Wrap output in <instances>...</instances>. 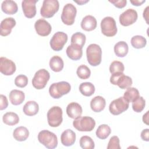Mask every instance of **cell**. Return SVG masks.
<instances>
[{
    "label": "cell",
    "instance_id": "18",
    "mask_svg": "<svg viewBox=\"0 0 149 149\" xmlns=\"http://www.w3.org/2000/svg\"><path fill=\"white\" fill-rule=\"evenodd\" d=\"M62 144L66 147H69L74 144L76 141V134L71 129L64 130L61 136Z\"/></svg>",
    "mask_w": 149,
    "mask_h": 149
},
{
    "label": "cell",
    "instance_id": "3",
    "mask_svg": "<svg viewBox=\"0 0 149 149\" xmlns=\"http://www.w3.org/2000/svg\"><path fill=\"white\" fill-rule=\"evenodd\" d=\"M37 137L39 142L48 149L55 148L58 146L56 135L48 130H43L40 132Z\"/></svg>",
    "mask_w": 149,
    "mask_h": 149
},
{
    "label": "cell",
    "instance_id": "13",
    "mask_svg": "<svg viewBox=\"0 0 149 149\" xmlns=\"http://www.w3.org/2000/svg\"><path fill=\"white\" fill-rule=\"evenodd\" d=\"M16 69L15 63L6 57L0 58V72L5 76L13 74Z\"/></svg>",
    "mask_w": 149,
    "mask_h": 149
},
{
    "label": "cell",
    "instance_id": "40",
    "mask_svg": "<svg viewBox=\"0 0 149 149\" xmlns=\"http://www.w3.org/2000/svg\"><path fill=\"white\" fill-rule=\"evenodd\" d=\"M119 139L118 136H114L111 137L108 142V149H120L121 147L119 144Z\"/></svg>",
    "mask_w": 149,
    "mask_h": 149
},
{
    "label": "cell",
    "instance_id": "33",
    "mask_svg": "<svg viewBox=\"0 0 149 149\" xmlns=\"http://www.w3.org/2000/svg\"><path fill=\"white\" fill-rule=\"evenodd\" d=\"M131 44L133 47L136 49H140L145 47L147 44V40L142 36H134L131 38Z\"/></svg>",
    "mask_w": 149,
    "mask_h": 149
},
{
    "label": "cell",
    "instance_id": "2",
    "mask_svg": "<svg viewBox=\"0 0 149 149\" xmlns=\"http://www.w3.org/2000/svg\"><path fill=\"white\" fill-rule=\"evenodd\" d=\"M70 89V84L68 82L62 81L52 83L49 88V93L53 98L58 99L62 95L69 93Z\"/></svg>",
    "mask_w": 149,
    "mask_h": 149
},
{
    "label": "cell",
    "instance_id": "47",
    "mask_svg": "<svg viewBox=\"0 0 149 149\" xmlns=\"http://www.w3.org/2000/svg\"><path fill=\"white\" fill-rule=\"evenodd\" d=\"M88 1H75L74 2H76L77 3H78V4L80 5H83V4H84V3H87V2H88Z\"/></svg>",
    "mask_w": 149,
    "mask_h": 149
},
{
    "label": "cell",
    "instance_id": "11",
    "mask_svg": "<svg viewBox=\"0 0 149 149\" xmlns=\"http://www.w3.org/2000/svg\"><path fill=\"white\" fill-rule=\"evenodd\" d=\"M68 35L62 31L55 33L50 40L51 48L55 51L62 50L68 41Z\"/></svg>",
    "mask_w": 149,
    "mask_h": 149
},
{
    "label": "cell",
    "instance_id": "17",
    "mask_svg": "<svg viewBox=\"0 0 149 149\" xmlns=\"http://www.w3.org/2000/svg\"><path fill=\"white\" fill-rule=\"evenodd\" d=\"M82 112L81 106L77 102H70L66 107V113L68 116L74 119L80 117L82 114Z\"/></svg>",
    "mask_w": 149,
    "mask_h": 149
},
{
    "label": "cell",
    "instance_id": "6",
    "mask_svg": "<svg viewBox=\"0 0 149 149\" xmlns=\"http://www.w3.org/2000/svg\"><path fill=\"white\" fill-rule=\"evenodd\" d=\"M62 109L58 106L51 107L47 112L48 123L51 127L59 126L63 121Z\"/></svg>",
    "mask_w": 149,
    "mask_h": 149
},
{
    "label": "cell",
    "instance_id": "37",
    "mask_svg": "<svg viewBox=\"0 0 149 149\" xmlns=\"http://www.w3.org/2000/svg\"><path fill=\"white\" fill-rule=\"evenodd\" d=\"M76 73L80 79L84 80L90 77L91 75V71L86 65H81L77 68Z\"/></svg>",
    "mask_w": 149,
    "mask_h": 149
},
{
    "label": "cell",
    "instance_id": "38",
    "mask_svg": "<svg viewBox=\"0 0 149 149\" xmlns=\"http://www.w3.org/2000/svg\"><path fill=\"white\" fill-rule=\"evenodd\" d=\"M125 70V66L122 62L118 61H113L109 66V72L111 74L118 72H123Z\"/></svg>",
    "mask_w": 149,
    "mask_h": 149
},
{
    "label": "cell",
    "instance_id": "42",
    "mask_svg": "<svg viewBox=\"0 0 149 149\" xmlns=\"http://www.w3.org/2000/svg\"><path fill=\"white\" fill-rule=\"evenodd\" d=\"M0 110H3L8 107V101L7 98L5 95L3 94H1L0 95Z\"/></svg>",
    "mask_w": 149,
    "mask_h": 149
},
{
    "label": "cell",
    "instance_id": "14",
    "mask_svg": "<svg viewBox=\"0 0 149 149\" xmlns=\"http://www.w3.org/2000/svg\"><path fill=\"white\" fill-rule=\"evenodd\" d=\"M34 28L37 33L42 37L48 36L52 30L51 24L44 19L37 20L34 23Z\"/></svg>",
    "mask_w": 149,
    "mask_h": 149
},
{
    "label": "cell",
    "instance_id": "31",
    "mask_svg": "<svg viewBox=\"0 0 149 149\" xmlns=\"http://www.w3.org/2000/svg\"><path fill=\"white\" fill-rule=\"evenodd\" d=\"M111 132V129L110 127L108 125L102 124L98 127L95 134L98 138L104 140L109 136Z\"/></svg>",
    "mask_w": 149,
    "mask_h": 149
},
{
    "label": "cell",
    "instance_id": "20",
    "mask_svg": "<svg viewBox=\"0 0 149 149\" xmlns=\"http://www.w3.org/2000/svg\"><path fill=\"white\" fill-rule=\"evenodd\" d=\"M106 105L105 100L100 95L95 96L90 102V107L95 112H100L104 110Z\"/></svg>",
    "mask_w": 149,
    "mask_h": 149
},
{
    "label": "cell",
    "instance_id": "46",
    "mask_svg": "<svg viewBox=\"0 0 149 149\" xmlns=\"http://www.w3.org/2000/svg\"><path fill=\"white\" fill-rule=\"evenodd\" d=\"M143 121L146 125H148V111H147V112L145 114H144L143 116Z\"/></svg>",
    "mask_w": 149,
    "mask_h": 149
},
{
    "label": "cell",
    "instance_id": "27",
    "mask_svg": "<svg viewBox=\"0 0 149 149\" xmlns=\"http://www.w3.org/2000/svg\"><path fill=\"white\" fill-rule=\"evenodd\" d=\"M129 47L127 44L123 41L118 42L114 46L115 55L120 58L125 57L128 53Z\"/></svg>",
    "mask_w": 149,
    "mask_h": 149
},
{
    "label": "cell",
    "instance_id": "45",
    "mask_svg": "<svg viewBox=\"0 0 149 149\" xmlns=\"http://www.w3.org/2000/svg\"><path fill=\"white\" fill-rule=\"evenodd\" d=\"M148 9H149V6H147L146 9L144 10L143 11V17L145 19L146 22L147 24H148Z\"/></svg>",
    "mask_w": 149,
    "mask_h": 149
},
{
    "label": "cell",
    "instance_id": "26",
    "mask_svg": "<svg viewBox=\"0 0 149 149\" xmlns=\"http://www.w3.org/2000/svg\"><path fill=\"white\" fill-rule=\"evenodd\" d=\"M29 136L28 129L24 126H19L16 127L13 132L14 139L19 141H25Z\"/></svg>",
    "mask_w": 149,
    "mask_h": 149
},
{
    "label": "cell",
    "instance_id": "4",
    "mask_svg": "<svg viewBox=\"0 0 149 149\" xmlns=\"http://www.w3.org/2000/svg\"><path fill=\"white\" fill-rule=\"evenodd\" d=\"M74 127L80 132H91L95 126V122L90 116H80L73 122Z\"/></svg>",
    "mask_w": 149,
    "mask_h": 149
},
{
    "label": "cell",
    "instance_id": "29",
    "mask_svg": "<svg viewBox=\"0 0 149 149\" xmlns=\"http://www.w3.org/2000/svg\"><path fill=\"white\" fill-rule=\"evenodd\" d=\"M3 122L9 126H13L17 124L19 122V118L17 114L13 112L5 113L2 117Z\"/></svg>",
    "mask_w": 149,
    "mask_h": 149
},
{
    "label": "cell",
    "instance_id": "30",
    "mask_svg": "<svg viewBox=\"0 0 149 149\" xmlns=\"http://www.w3.org/2000/svg\"><path fill=\"white\" fill-rule=\"evenodd\" d=\"M79 91L81 94L86 97L92 95L95 92V87L90 82L82 83L79 86Z\"/></svg>",
    "mask_w": 149,
    "mask_h": 149
},
{
    "label": "cell",
    "instance_id": "39",
    "mask_svg": "<svg viewBox=\"0 0 149 149\" xmlns=\"http://www.w3.org/2000/svg\"><path fill=\"white\" fill-rule=\"evenodd\" d=\"M15 84L17 87L23 88L28 84V78L24 74H19L15 79Z\"/></svg>",
    "mask_w": 149,
    "mask_h": 149
},
{
    "label": "cell",
    "instance_id": "5",
    "mask_svg": "<svg viewBox=\"0 0 149 149\" xmlns=\"http://www.w3.org/2000/svg\"><path fill=\"white\" fill-rule=\"evenodd\" d=\"M59 3L57 0H44L40 9L41 15L45 18H50L58 11Z\"/></svg>",
    "mask_w": 149,
    "mask_h": 149
},
{
    "label": "cell",
    "instance_id": "8",
    "mask_svg": "<svg viewBox=\"0 0 149 149\" xmlns=\"http://www.w3.org/2000/svg\"><path fill=\"white\" fill-rule=\"evenodd\" d=\"M49 78L50 74L48 71L45 69H40L34 74L32 79V84L37 90L42 89L46 86Z\"/></svg>",
    "mask_w": 149,
    "mask_h": 149
},
{
    "label": "cell",
    "instance_id": "44",
    "mask_svg": "<svg viewBox=\"0 0 149 149\" xmlns=\"http://www.w3.org/2000/svg\"><path fill=\"white\" fill-rule=\"evenodd\" d=\"M130 3L134 5V6H139L141 5L143 3H144L146 2L145 0H133V1H130Z\"/></svg>",
    "mask_w": 149,
    "mask_h": 149
},
{
    "label": "cell",
    "instance_id": "15",
    "mask_svg": "<svg viewBox=\"0 0 149 149\" xmlns=\"http://www.w3.org/2000/svg\"><path fill=\"white\" fill-rule=\"evenodd\" d=\"M38 0H24L22 2V10L24 15L27 18H33L36 15V4Z\"/></svg>",
    "mask_w": 149,
    "mask_h": 149
},
{
    "label": "cell",
    "instance_id": "1",
    "mask_svg": "<svg viewBox=\"0 0 149 149\" xmlns=\"http://www.w3.org/2000/svg\"><path fill=\"white\" fill-rule=\"evenodd\" d=\"M86 56L88 63L93 66H97L101 62L102 49L96 44H90L86 49Z\"/></svg>",
    "mask_w": 149,
    "mask_h": 149
},
{
    "label": "cell",
    "instance_id": "19",
    "mask_svg": "<svg viewBox=\"0 0 149 149\" xmlns=\"http://www.w3.org/2000/svg\"><path fill=\"white\" fill-rule=\"evenodd\" d=\"M97 24V20L94 16L87 15L81 20V27L85 31H91L96 28Z\"/></svg>",
    "mask_w": 149,
    "mask_h": 149
},
{
    "label": "cell",
    "instance_id": "41",
    "mask_svg": "<svg viewBox=\"0 0 149 149\" xmlns=\"http://www.w3.org/2000/svg\"><path fill=\"white\" fill-rule=\"evenodd\" d=\"M109 2L112 3L115 6H116L118 8H124L127 3L126 0H114V1H109Z\"/></svg>",
    "mask_w": 149,
    "mask_h": 149
},
{
    "label": "cell",
    "instance_id": "23",
    "mask_svg": "<svg viewBox=\"0 0 149 149\" xmlns=\"http://www.w3.org/2000/svg\"><path fill=\"white\" fill-rule=\"evenodd\" d=\"M39 111V106L34 101H27L23 106V111L25 115L31 116L36 115Z\"/></svg>",
    "mask_w": 149,
    "mask_h": 149
},
{
    "label": "cell",
    "instance_id": "35",
    "mask_svg": "<svg viewBox=\"0 0 149 149\" xmlns=\"http://www.w3.org/2000/svg\"><path fill=\"white\" fill-rule=\"evenodd\" d=\"M80 146L83 149H93L95 147L93 140L88 136L81 137L79 141Z\"/></svg>",
    "mask_w": 149,
    "mask_h": 149
},
{
    "label": "cell",
    "instance_id": "7",
    "mask_svg": "<svg viewBox=\"0 0 149 149\" xmlns=\"http://www.w3.org/2000/svg\"><path fill=\"white\" fill-rule=\"evenodd\" d=\"M102 33L107 37H113L117 33V27L115 19L111 16L105 17L101 22Z\"/></svg>",
    "mask_w": 149,
    "mask_h": 149
},
{
    "label": "cell",
    "instance_id": "24",
    "mask_svg": "<svg viewBox=\"0 0 149 149\" xmlns=\"http://www.w3.org/2000/svg\"><path fill=\"white\" fill-rule=\"evenodd\" d=\"M86 37L85 34L80 32H76L74 33L71 37V45L76 47L82 49L85 44Z\"/></svg>",
    "mask_w": 149,
    "mask_h": 149
},
{
    "label": "cell",
    "instance_id": "34",
    "mask_svg": "<svg viewBox=\"0 0 149 149\" xmlns=\"http://www.w3.org/2000/svg\"><path fill=\"white\" fill-rule=\"evenodd\" d=\"M139 97V92L138 90L134 87H129L124 93L123 97L129 102L133 101Z\"/></svg>",
    "mask_w": 149,
    "mask_h": 149
},
{
    "label": "cell",
    "instance_id": "21",
    "mask_svg": "<svg viewBox=\"0 0 149 149\" xmlns=\"http://www.w3.org/2000/svg\"><path fill=\"white\" fill-rule=\"evenodd\" d=\"M1 9L7 15H14L18 10L17 3L12 0L3 1L1 4Z\"/></svg>",
    "mask_w": 149,
    "mask_h": 149
},
{
    "label": "cell",
    "instance_id": "25",
    "mask_svg": "<svg viewBox=\"0 0 149 149\" xmlns=\"http://www.w3.org/2000/svg\"><path fill=\"white\" fill-rule=\"evenodd\" d=\"M66 52L68 58L73 61L79 60L83 55L82 49L79 48L72 45H70L67 47Z\"/></svg>",
    "mask_w": 149,
    "mask_h": 149
},
{
    "label": "cell",
    "instance_id": "9",
    "mask_svg": "<svg viewBox=\"0 0 149 149\" xmlns=\"http://www.w3.org/2000/svg\"><path fill=\"white\" fill-rule=\"evenodd\" d=\"M77 13L76 8L72 3L66 4L62 10L61 15V20L62 22L66 25H72L75 20Z\"/></svg>",
    "mask_w": 149,
    "mask_h": 149
},
{
    "label": "cell",
    "instance_id": "12",
    "mask_svg": "<svg viewBox=\"0 0 149 149\" xmlns=\"http://www.w3.org/2000/svg\"><path fill=\"white\" fill-rule=\"evenodd\" d=\"M138 15L136 10L128 9L119 16V22L123 26H129L135 23L137 19Z\"/></svg>",
    "mask_w": 149,
    "mask_h": 149
},
{
    "label": "cell",
    "instance_id": "10",
    "mask_svg": "<svg viewBox=\"0 0 149 149\" xmlns=\"http://www.w3.org/2000/svg\"><path fill=\"white\" fill-rule=\"evenodd\" d=\"M129 107V102L123 97H120L113 100L109 106V112L113 115H118L125 111Z\"/></svg>",
    "mask_w": 149,
    "mask_h": 149
},
{
    "label": "cell",
    "instance_id": "16",
    "mask_svg": "<svg viewBox=\"0 0 149 149\" xmlns=\"http://www.w3.org/2000/svg\"><path fill=\"white\" fill-rule=\"evenodd\" d=\"M16 22L13 17H6L1 23V32L2 36H7L10 34L12 29L16 26Z\"/></svg>",
    "mask_w": 149,
    "mask_h": 149
},
{
    "label": "cell",
    "instance_id": "36",
    "mask_svg": "<svg viewBox=\"0 0 149 149\" xmlns=\"http://www.w3.org/2000/svg\"><path fill=\"white\" fill-rule=\"evenodd\" d=\"M146 106V101L143 97L139 96L132 101V108L136 112H141Z\"/></svg>",
    "mask_w": 149,
    "mask_h": 149
},
{
    "label": "cell",
    "instance_id": "32",
    "mask_svg": "<svg viewBox=\"0 0 149 149\" xmlns=\"http://www.w3.org/2000/svg\"><path fill=\"white\" fill-rule=\"evenodd\" d=\"M132 79L130 77L125 75L123 73L117 80L116 85H118L120 88L126 89L131 87L132 84Z\"/></svg>",
    "mask_w": 149,
    "mask_h": 149
},
{
    "label": "cell",
    "instance_id": "28",
    "mask_svg": "<svg viewBox=\"0 0 149 149\" xmlns=\"http://www.w3.org/2000/svg\"><path fill=\"white\" fill-rule=\"evenodd\" d=\"M49 64L51 70L55 72H61L63 69L64 66L63 59L57 55L54 56L51 58Z\"/></svg>",
    "mask_w": 149,
    "mask_h": 149
},
{
    "label": "cell",
    "instance_id": "22",
    "mask_svg": "<svg viewBox=\"0 0 149 149\" xmlns=\"http://www.w3.org/2000/svg\"><path fill=\"white\" fill-rule=\"evenodd\" d=\"M9 97L12 104L14 105H18L22 104L24 101L25 99V95L22 91L15 89L10 92Z\"/></svg>",
    "mask_w": 149,
    "mask_h": 149
},
{
    "label": "cell",
    "instance_id": "43",
    "mask_svg": "<svg viewBox=\"0 0 149 149\" xmlns=\"http://www.w3.org/2000/svg\"><path fill=\"white\" fill-rule=\"evenodd\" d=\"M141 138L143 140L148 141H149V129H145L142 130L141 133Z\"/></svg>",
    "mask_w": 149,
    "mask_h": 149
}]
</instances>
